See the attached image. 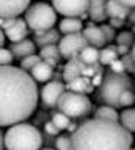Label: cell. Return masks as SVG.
Instances as JSON below:
<instances>
[{
    "mask_svg": "<svg viewBox=\"0 0 135 150\" xmlns=\"http://www.w3.org/2000/svg\"><path fill=\"white\" fill-rule=\"evenodd\" d=\"M129 150H135V149H134V147H131V149H129Z\"/></svg>",
    "mask_w": 135,
    "mask_h": 150,
    "instance_id": "45",
    "label": "cell"
},
{
    "mask_svg": "<svg viewBox=\"0 0 135 150\" xmlns=\"http://www.w3.org/2000/svg\"><path fill=\"white\" fill-rule=\"evenodd\" d=\"M131 8L123 5L120 0H107V15L108 18H123L126 20Z\"/></svg>",
    "mask_w": 135,
    "mask_h": 150,
    "instance_id": "18",
    "label": "cell"
},
{
    "mask_svg": "<svg viewBox=\"0 0 135 150\" xmlns=\"http://www.w3.org/2000/svg\"><path fill=\"white\" fill-rule=\"evenodd\" d=\"M56 150H72L71 135H59L56 140Z\"/></svg>",
    "mask_w": 135,
    "mask_h": 150,
    "instance_id": "30",
    "label": "cell"
},
{
    "mask_svg": "<svg viewBox=\"0 0 135 150\" xmlns=\"http://www.w3.org/2000/svg\"><path fill=\"white\" fill-rule=\"evenodd\" d=\"M83 33L86 36V39H87L89 45H93L96 48H101V47L107 45V39H105V36H104L101 27L90 24V26H87L86 29H83Z\"/></svg>",
    "mask_w": 135,
    "mask_h": 150,
    "instance_id": "16",
    "label": "cell"
},
{
    "mask_svg": "<svg viewBox=\"0 0 135 150\" xmlns=\"http://www.w3.org/2000/svg\"><path fill=\"white\" fill-rule=\"evenodd\" d=\"M116 59H119V53H117L116 47L110 45V47H104L102 50H99V63L101 65H110Z\"/></svg>",
    "mask_w": 135,
    "mask_h": 150,
    "instance_id": "25",
    "label": "cell"
},
{
    "mask_svg": "<svg viewBox=\"0 0 135 150\" xmlns=\"http://www.w3.org/2000/svg\"><path fill=\"white\" fill-rule=\"evenodd\" d=\"M87 14L90 20L98 21V23H104L108 20L107 15V0H89V9Z\"/></svg>",
    "mask_w": 135,
    "mask_h": 150,
    "instance_id": "14",
    "label": "cell"
},
{
    "mask_svg": "<svg viewBox=\"0 0 135 150\" xmlns=\"http://www.w3.org/2000/svg\"><path fill=\"white\" fill-rule=\"evenodd\" d=\"M128 20H129L131 24H135V8H131L129 15H128Z\"/></svg>",
    "mask_w": 135,
    "mask_h": 150,
    "instance_id": "39",
    "label": "cell"
},
{
    "mask_svg": "<svg viewBox=\"0 0 135 150\" xmlns=\"http://www.w3.org/2000/svg\"><path fill=\"white\" fill-rule=\"evenodd\" d=\"M39 56H41L42 60L48 62V63L53 65V66H56L59 63V60L62 59V53H60V50H59V45H56V44L41 47Z\"/></svg>",
    "mask_w": 135,
    "mask_h": 150,
    "instance_id": "21",
    "label": "cell"
},
{
    "mask_svg": "<svg viewBox=\"0 0 135 150\" xmlns=\"http://www.w3.org/2000/svg\"><path fill=\"white\" fill-rule=\"evenodd\" d=\"M120 2L129 8H135V0H120Z\"/></svg>",
    "mask_w": 135,
    "mask_h": 150,
    "instance_id": "41",
    "label": "cell"
},
{
    "mask_svg": "<svg viewBox=\"0 0 135 150\" xmlns=\"http://www.w3.org/2000/svg\"><path fill=\"white\" fill-rule=\"evenodd\" d=\"M57 14L63 17H84L89 9V0H53Z\"/></svg>",
    "mask_w": 135,
    "mask_h": 150,
    "instance_id": "8",
    "label": "cell"
},
{
    "mask_svg": "<svg viewBox=\"0 0 135 150\" xmlns=\"http://www.w3.org/2000/svg\"><path fill=\"white\" fill-rule=\"evenodd\" d=\"M131 54H132V57H134V60H135V44L132 45V50H131Z\"/></svg>",
    "mask_w": 135,
    "mask_h": 150,
    "instance_id": "43",
    "label": "cell"
},
{
    "mask_svg": "<svg viewBox=\"0 0 135 150\" xmlns=\"http://www.w3.org/2000/svg\"><path fill=\"white\" fill-rule=\"evenodd\" d=\"M119 122L125 129H128L131 134L135 132V108H125L120 112Z\"/></svg>",
    "mask_w": 135,
    "mask_h": 150,
    "instance_id": "22",
    "label": "cell"
},
{
    "mask_svg": "<svg viewBox=\"0 0 135 150\" xmlns=\"http://www.w3.org/2000/svg\"><path fill=\"white\" fill-rule=\"evenodd\" d=\"M0 150H5V135L2 129H0Z\"/></svg>",
    "mask_w": 135,
    "mask_h": 150,
    "instance_id": "40",
    "label": "cell"
},
{
    "mask_svg": "<svg viewBox=\"0 0 135 150\" xmlns=\"http://www.w3.org/2000/svg\"><path fill=\"white\" fill-rule=\"evenodd\" d=\"M119 112L117 108L110 107V105H102L98 107V110L95 111V119H105V120H114L119 122Z\"/></svg>",
    "mask_w": 135,
    "mask_h": 150,
    "instance_id": "24",
    "label": "cell"
},
{
    "mask_svg": "<svg viewBox=\"0 0 135 150\" xmlns=\"http://www.w3.org/2000/svg\"><path fill=\"white\" fill-rule=\"evenodd\" d=\"M116 50H117L119 56H125L129 53V47H125V45H116Z\"/></svg>",
    "mask_w": 135,
    "mask_h": 150,
    "instance_id": "37",
    "label": "cell"
},
{
    "mask_svg": "<svg viewBox=\"0 0 135 150\" xmlns=\"http://www.w3.org/2000/svg\"><path fill=\"white\" fill-rule=\"evenodd\" d=\"M110 26H113L114 29H120L125 26V20L123 18H110Z\"/></svg>",
    "mask_w": 135,
    "mask_h": 150,
    "instance_id": "36",
    "label": "cell"
},
{
    "mask_svg": "<svg viewBox=\"0 0 135 150\" xmlns=\"http://www.w3.org/2000/svg\"><path fill=\"white\" fill-rule=\"evenodd\" d=\"M102 74H96L95 77L92 78V83H93V86H101V83H102Z\"/></svg>",
    "mask_w": 135,
    "mask_h": 150,
    "instance_id": "38",
    "label": "cell"
},
{
    "mask_svg": "<svg viewBox=\"0 0 135 150\" xmlns=\"http://www.w3.org/2000/svg\"><path fill=\"white\" fill-rule=\"evenodd\" d=\"M93 83H92V78L90 77H77L68 83V89L69 90H74V92H78V93H90L93 90Z\"/></svg>",
    "mask_w": 135,
    "mask_h": 150,
    "instance_id": "20",
    "label": "cell"
},
{
    "mask_svg": "<svg viewBox=\"0 0 135 150\" xmlns=\"http://www.w3.org/2000/svg\"><path fill=\"white\" fill-rule=\"evenodd\" d=\"M83 29H84L83 21L78 17H65L62 21L59 23V32L63 33V35L83 32Z\"/></svg>",
    "mask_w": 135,
    "mask_h": 150,
    "instance_id": "19",
    "label": "cell"
},
{
    "mask_svg": "<svg viewBox=\"0 0 135 150\" xmlns=\"http://www.w3.org/2000/svg\"><path fill=\"white\" fill-rule=\"evenodd\" d=\"M117 45H125V47H132L135 44V35L134 32H120L116 36Z\"/></svg>",
    "mask_w": 135,
    "mask_h": 150,
    "instance_id": "28",
    "label": "cell"
},
{
    "mask_svg": "<svg viewBox=\"0 0 135 150\" xmlns=\"http://www.w3.org/2000/svg\"><path fill=\"white\" fill-rule=\"evenodd\" d=\"M5 35L11 42H18V41L26 39L29 35V26H27L26 20L17 18V21L5 30Z\"/></svg>",
    "mask_w": 135,
    "mask_h": 150,
    "instance_id": "12",
    "label": "cell"
},
{
    "mask_svg": "<svg viewBox=\"0 0 135 150\" xmlns=\"http://www.w3.org/2000/svg\"><path fill=\"white\" fill-rule=\"evenodd\" d=\"M42 59H41V56H38V54H30V56H27V57H23L21 59V63H20V68L21 69H24V71H32V68L36 65V63H39Z\"/></svg>",
    "mask_w": 135,
    "mask_h": 150,
    "instance_id": "29",
    "label": "cell"
},
{
    "mask_svg": "<svg viewBox=\"0 0 135 150\" xmlns=\"http://www.w3.org/2000/svg\"><path fill=\"white\" fill-rule=\"evenodd\" d=\"M65 84L62 81H48L42 89H41V101L42 104L47 107V108H57V104H59V99L65 93Z\"/></svg>",
    "mask_w": 135,
    "mask_h": 150,
    "instance_id": "9",
    "label": "cell"
},
{
    "mask_svg": "<svg viewBox=\"0 0 135 150\" xmlns=\"http://www.w3.org/2000/svg\"><path fill=\"white\" fill-rule=\"evenodd\" d=\"M80 59L86 65H96L99 63V48L93 45H87L83 51L80 53Z\"/></svg>",
    "mask_w": 135,
    "mask_h": 150,
    "instance_id": "23",
    "label": "cell"
},
{
    "mask_svg": "<svg viewBox=\"0 0 135 150\" xmlns=\"http://www.w3.org/2000/svg\"><path fill=\"white\" fill-rule=\"evenodd\" d=\"M41 150H54V149H41Z\"/></svg>",
    "mask_w": 135,
    "mask_h": 150,
    "instance_id": "44",
    "label": "cell"
},
{
    "mask_svg": "<svg viewBox=\"0 0 135 150\" xmlns=\"http://www.w3.org/2000/svg\"><path fill=\"white\" fill-rule=\"evenodd\" d=\"M24 20H26L29 29H32L33 32L50 30L54 27L57 21V12L53 5H48L45 2H38L30 5L26 9Z\"/></svg>",
    "mask_w": 135,
    "mask_h": 150,
    "instance_id": "5",
    "label": "cell"
},
{
    "mask_svg": "<svg viewBox=\"0 0 135 150\" xmlns=\"http://www.w3.org/2000/svg\"><path fill=\"white\" fill-rule=\"evenodd\" d=\"M122 60H123V63H125V69L131 74H135V60H134L131 51L125 56H122Z\"/></svg>",
    "mask_w": 135,
    "mask_h": 150,
    "instance_id": "33",
    "label": "cell"
},
{
    "mask_svg": "<svg viewBox=\"0 0 135 150\" xmlns=\"http://www.w3.org/2000/svg\"><path fill=\"white\" fill-rule=\"evenodd\" d=\"M44 131H45L48 135H51V137H56V135H59V134H60V129L56 126V125H54L53 122H48V123H45Z\"/></svg>",
    "mask_w": 135,
    "mask_h": 150,
    "instance_id": "35",
    "label": "cell"
},
{
    "mask_svg": "<svg viewBox=\"0 0 135 150\" xmlns=\"http://www.w3.org/2000/svg\"><path fill=\"white\" fill-rule=\"evenodd\" d=\"M57 110L65 112L71 119H81V117H86L90 112L92 102L86 93L65 90V93L59 99Z\"/></svg>",
    "mask_w": 135,
    "mask_h": 150,
    "instance_id": "6",
    "label": "cell"
},
{
    "mask_svg": "<svg viewBox=\"0 0 135 150\" xmlns=\"http://www.w3.org/2000/svg\"><path fill=\"white\" fill-rule=\"evenodd\" d=\"M11 51L14 54V57H18V59H23V57H27L30 54H35L36 53V44L30 39H23V41H18V42H12L11 45Z\"/></svg>",
    "mask_w": 135,
    "mask_h": 150,
    "instance_id": "15",
    "label": "cell"
},
{
    "mask_svg": "<svg viewBox=\"0 0 135 150\" xmlns=\"http://www.w3.org/2000/svg\"><path fill=\"white\" fill-rule=\"evenodd\" d=\"M30 6V0H0V18L18 17Z\"/></svg>",
    "mask_w": 135,
    "mask_h": 150,
    "instance_id": "10",
    "label": "cell"
},
{
    "mask_svg": "<svg viewBox=\"0 0 135 150\" xmlns=\"http://www.w3.org/2000/svg\"><path fill=\"white\" fill-rule=\"evenodd\" d=\"M135 104V87L126 89L119 98V105L120 107H131Z\"/></svg>",
    "mask_w": 135,
    "mask_h": 150,
    "instance_id": "27",
    "label": "cell"
},
{
    "mask_svg": "<svg viewBox=\"0 0 135 150\" xmlns=\"http://www.w3.org/2000/svg\"><path fill=\"white\" fill-rule=\"evenodd\" d=\"M51 122L56 125L60 131H66L68 126L71 125V122H72V119H71L69 116H66L65 112H62V111L57 110L54 114H53V117H51Z\"/></svg>",
    "mask_w": 135,
    "mask_h": 150,
    "instance_id": "26",
    "label": "cell"
},
{
    "mask_svg": "<svg viewBox=\"0 0 135 150\" xmlns=\"http://www.w3.org/2000/svg\"><path fill=\"white\" fill-rule=\"evenodd\" d=\"M86 65L84 62L80 59V56L77 57H72L66 62V65H65V69H63V80L66 83H69L71 80L74 78H77V77H81L84 69H86Z\"/></svg>",
    "mask_w": 135,
    "mask_h": 150,
    "instance_id": "11",
    "label": "cell"
},
{
    "mask_svg": "<svg viewBox=\"0 0 135 150\" xmlns=\"http://www.w3.org/2000/svg\"><path fill=\"white\" fill-rule=\"evenodd\" d=\"M53 74H54V66L50 65L45 60H41L39 63H36L32 68V71H30V75L33 77V80L36 83H47V81H50L51 77H53Z\"/></svg>",
    "mask_w": 135,
    "mask_h": 150,
    "instance_id": "13",
    "label": "cell"
},
{
    "mask_svg": "<svg viewBox=\"0 0 135 150\" xmlns=\"http://www.w3.org/2000/svg\"><path fill=\"white\" fill-rule=\"evenodd\" d=\"M5 38H6V35H5V32L0 29V47H3V44H5Z\"/></svg>",
    "mask_w": 135,
    "mask_h": 150,
    "instance_id": "42",
    "label": "cell"
},
{
    "mask_svg": "<svg viewBox=\"0 0 135 150\" xmlns=\"http://www.w3.org/2000/svg\"><path fill=\"white\" fill-rule=\"evenodd\" d=\"M42 144L44 138L41 131L26 122L12 125L5 134L6 150H41Z\"/></svg>",
    "mask_w": 135,
    "mask_h": 150,
    "instance_id": "3",
    "label": "cell"
},
{
    "mask_svg": "<svg viewBox=\"0 0 135 150\" xmlns=\"http://www.w3.org/2000/svg\"><path fill=\"white\" fill-rule=\"evenodd\" d=\"M60 41V32L56 30L54 27L50 30H38L35 32V44L36 47H45V45H51Z\"/></svg>",
    "mask_w": 135,
    "mask_h": 150,
    "instance_id": "17",
    "label": "cell"
},
{
    "mask_svg": "<svg viewBox=\"0 0 135 150\" xmlns=\"http://www.w3.org/2000/svg\"><path fill=\"white\" fill-rule=\"evenodd\" d=\"M12 60H14V54H12L11 50H8L5 47H0V66L11 65Z\"/></svg>",
    "mask_w": 135,
    "mask_h": 150,
    "instance_id": "31",
    "label": "cell"
},
{
    "mask_svg": "<svg viewBox=\"0 0 135 150\" xmlns=\"http://www.w3.org/2000/svg\"><path fill=\"white\" fill-rule=\"evenodd\" d=\"M39 101L38 84L27 71L0 66V128L29 119Z\"/></svg>",
    "mask_w": 135,
    "mask_h": 150,
    "instance_id": "1",
    "label": "cell"
},
{
    "mask_svg": "<svg viewBox=\"0 0 135 150\" xmlns=\"http://www.w3.org/2000/svg\"><path fill=\"white\" fill-rule=\"evenodd\" d=\"M110 71L111 72H116V74H122V72H126L125 69V63L122 59H116L110 63Z\"/></svg>",
    "mask_w": 135,
    "mask_h": 150,
    "instance_id": "34",
    "label": "cell"
},
{
    "mask_svg": "<svg viewBox=\"0 0 135 150\" xmlns=\"http://www.w3.org/2000/svg\"><path fill=\"white\" fill-rule=\"evenodd\" d=\"M101 30H102V33H104V36H105V39H107V44L116 41L117 33H116V29H114L113 26H110V24H102V26H101Z\"/></svg>",
    "mask_w": 135,
    "mask_h": 150,
    "instance_id": "32",
    "label": "cell"
},
{
    "mask_svg": "<svg viewBox=\"0 0 135 150\" xmlns=\"http://www.w3.org/2000/svg\"><path fill=\"white\" fill-rule=\"evenodd\" d=\"M135 87V83L132 81V78L126 72H122V74H116L110 71L101 86H99V90H98V101L104 105H110V107H114L119 108V98L120 95L123 93L126 89H132Z\"/></svg>",
    "mask_w": 135,
    "mask_h": 150,
    "instance_id": "4",
    "label": "cell"
},
{
    "mask_svg": "<svg viewBox=\"0 0 135 150\" xmlns=\"http://www.w3.org/2000/svg\"><path fill=\"white\" fill-rule=\"evenodd\" d=\"M89 45L87 39L83 32H77V33H69L65 35L63 38H60L59 41V50L62 53L63 59H72L80 56V53Z\"/></svg>",
    "mask_w": 135,
    "mask_h": 150,
    "instance_id": "7",
    "label": "cell"
},
{
    "mask_svg": "<svg viewBox=\"0 0 135 150\" xmlns=\"http://www.w3.org/2000/svg\"><path fill=\"white\" fill-rule=\"evenodd\" d=\"M72 150H129L132 134L120 122L89 119L71 134Z\"/></svg>",
    "mask_w": 135,
    "mask_h": 150,
    "instance_id": "2",
    "label": "cell"
}]
</instances>
